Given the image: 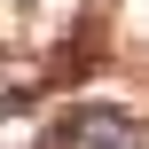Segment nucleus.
I'll use <instances>...</instances> for the list:
<instances>
[{"label": "nucleus", "instance_id": "obj_1", "mask_svg": "<svg viewBox=\"0 0 149 149\" xmlns=\"http://www.w3.org/2000/svg\"><path fill=\"white\" fill-rule=\"evenodd\" d=\"M55 149H149V118L118 110V102H79Z\"/></svg>", "mask_w": 149, "mask_h": 149}]
</instances>
